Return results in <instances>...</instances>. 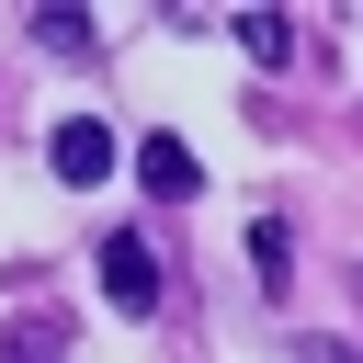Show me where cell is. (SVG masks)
<instances>
[{"mask_svg":"<svg viewBox=\"0 0 363 363\" xmlns=\"http://www.w3.org/2000/svg\"><path fill=\"white\" fill-rule=\"evenodd\" d=\"M102 295L125 306V318H147L159 306V261H147V238L125 227V238H102Z\"/></svg>","mask_w":363,"mask_h":363,"instance_id":"obj_1","label":"cell"},{"mask_svg":"<svg viewBox=\"0 0 363 363\" xmlns=\"http://www.w3.org/2000/svg\"><path fill=\"white\" fill-rule=\"evenodd\" d=\"M45 170H57V182H102V170H113V136H102L91 113H68V125L45 136Z\"/></svg>","mask_w":363,"mask_h":363,"instance_id":"obj_2","label":"cell"},{"mask_svg":"<svg viewBox=\"0 0 363 363\" xmlns=\"http://www.w3.org/2000/svg\"><path fill=\"white\" fill-rule=\"evenodd\" d=\"M136 182H147V193H193L204 170H193V147H182V136H147V147H136Z\"/></svg>","mask_w":363,"mask_h":363,"instance_id":"obj_3","label":"cell"},{"mask_svg":"<svg viewBox=\"0 0 363 363\" xmlns=\"http://www.w3.org/2000/svg\"><path fill=\"white\" fill-rule=\"evenodd\" d=\"M238 45H250V57H284L295 34H284V11H238Z\"/></svg>","mask_w":363,"mask_h":363,"instance_id":"obj_4","label":"cell"}]
</instances>
